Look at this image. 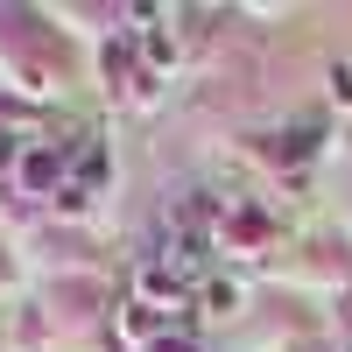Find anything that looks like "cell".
Segmentation results:
<instances>
[{
	"label": "cell",
	"instance_id": "1",
	"mask_svg": "<svg viewBox=\"0 0 352 352\" xmlns=\"http://www.w3.org/2000/svg\"><path fill=\"white\" fill-rule=\"evenodd\" d=\"M232 303H240V289H232V282H204V310H212V317H226Z\"/></svg>",
	"mask_w": 352,
	"mask_h": 352
},
{
	"label": "cell",
	"instance_id": "3",
	"mask_svg": "<svg viewBox=\"0 0 352 352\" xmlns=\"http://www.w3.org/2000/svg\"><path fill=\"white\" fill-rule=\"evenodd\" d=\"M331 92H338V106H352V71H331Z\"/></svg>",
	"mask_w": 352,
	"mask_h": 352
},
{
	"label": "cell",
	"instance_id": "2",
	"mask_svg": "<svg viewBox=\"0 0 352 352\" xmlns=\"http://www.w3.org/2000/svg\"><path fill=\"white\" fill-rule=\"evenodd\" d=\"M141 50H148V64H169V56H176V43H169V36H155V28L141 36Z\"/></svg>",
	"mask_w": 352,
	"mask_h": 352
},
{
	"label": "cell",
	"instance_id": "4",
	"mask_svg": "<svg viewBox=\"0 0 352 352\" xmlns=\"http://www.w3.org/2000/svg\"><path fill=\"white\" fill-rule=\"evenodd\" d=\"M0 169H14V134H0Z\"/></svg>",
	"mask_w": 352,
	"mask_h": 352
}]
</instances>
